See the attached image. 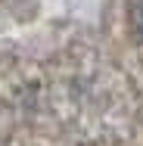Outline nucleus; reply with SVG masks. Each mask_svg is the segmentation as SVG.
<instances>
[{
  "label": "nucleus",
  "instance_id": "obj_1",
  "mask_svg": "<svg viewBox=\"0 0 143 146\" xmlns=\"http://www.w3.org/2000/svg\"><path fill=\"white\" fill-rule=\"evenodd\" d=\"M134 28H137V34L143 37V0L134 6Z\"/></svg>",
  "mask_w": 143,
  "mask_h": 146
}]
</instances>
